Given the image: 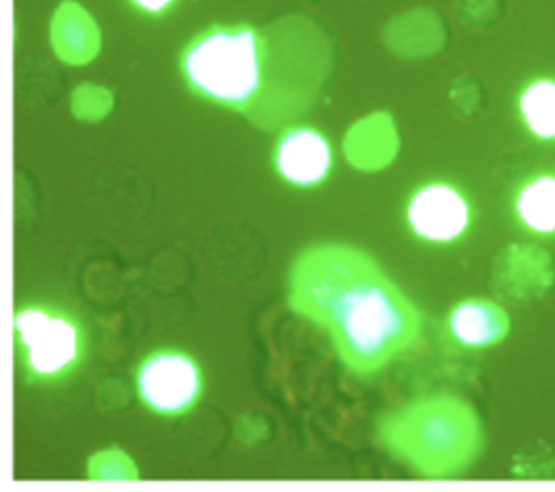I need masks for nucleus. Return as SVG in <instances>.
<instances>
[{"label":"nucleus","instance_id":"3","mask_svg":"<svg viewBox=\"0 0 555 492\" xmlns=\"http://www.w3.org/2000/svg\"><path fill=\"white\" fill-rule=\"evenodd\" d=\"M22 371L30 384H56L76 373L87 355L80 319L54 303H26L13 314Z\"/></svg>","mask_w":555,"mask_h":492},{"label":"nucleus","instance_id":"7","mask_svg":"<svg viewBox=\"0 0 555 492\" xmlns=\"http://www.w3.org/2000/svg\"><path fill=\"white\" fill-rule=\"evenodd\" d=\"M332 145L312 126H293L282 132L273 150L278 176L297 189H314L332 171Z\"/></svg>","mask_w":555,"mask_h":492},{"label":"nucleus","instance_id":"2","mask_svg":"<svg viewBox=\"0 0 555 492\" xmlns=\"http://www.w3.org/2000/svg\"><path fill=\"white\" fill-rule=\"evenodd\" d=\"M180 69L195 95L247 111L264 89V37L249 24H215L184 46Z\"/></svg>","mask_w":555,"mask_h":492},{"label":"nucleus","instance_id":"5","mask_svg":"<svg viewBox=\"0 0 555 492\" xmlns=\"http://www.w3.org/2000/svg\"><path fill=\"white\" fill-rule=\"evenodd\" d=\"M134 390L150 412L167 418L184 416L202 397V368L197 360L182 349H156L139 362Z\"/></svg>","mask_w":555,"mask_h":492},{"label":"nucleus","instance_id":"6","mask_svg":"<svg viewBox=\"0 0 555 492\" xmlns=\"http://www.w3.org/2000/svg\"><path fill=\"white\" fill-rule=\"evenodd\" d=\"M405 217L416 238L431 245H449L466 234L470 204L457 186L427 182L410 195Z\"/></svg>","mask_w":555,"mask_h":492},{"label":"nucleus","instance_id":"11","mask_svg":"<svg viewBox=\"0 0 555 492\" xmlns=\"http://www.w3.org/2000/svg\"><path fill=\"white\" fill-rule=\"evenodd\" d=\"M139 13L150 15V17H163L169 13L178 0H128Z\"/></svg>","mask_w":555,"mask_h":492},{"label":"nucleus","instance_id":"4","mask_svg":"<svg viewBox=\"0 0 555 492\" xmlns=\"http://www.w3.org/2000/svg\"><path fill=\"white\" fill-rule=\"evenodd\" d=\"M462 427L444 401L412 403L382 423V440L399 457L436 472L453 457Z\"/></svg>","mask_w":555,"mask_h":492},{"label":"nucleus","instance_id":"10","mask_svg":"<svg viewBox=\"0 0 555 492\" xmlns=\"http://www.w3.org/2000/svg\"><path fill=\"white\" fill-rule=\"evenodd\" d=\"M527 130L538 139H555V80L540 78L525 87L518 100Z\"/></svg>","mask_w":555,"mask_h":492},{"label":"nucleus","instance_id":"8","mask_svg":"<svg viewBox=\"0 0 555 492\" xmlns=\"http://www.w3.org/2000/svg\"><path fill=\"white\" fill-rule=\"evenodd\" d=\"M449 332L464 347L494 345L507 327L505 314L499 306L483 299L460 301L449 314Z\"/></svg>","mask_w":555,"mask_h":492},{"label":"nucleus","instance_id":"9","mask_svg":"<svg viewBox=\"0 0 555 492\" xmlns=\"http://www.w3.org/2000/svg\"><path fill=\"white\" fill-rule=\"evenodd\" d=\"M516 215L538 234H555V176L542 173L522 184L516 195Z\"/></svg>","mask_w":555,"mask_h":492},{"label":"nucleus","instance_id":"1","mask_svg":"<svg viewBox=\"0 0 555 492\" xmlns=\"http://www.w3.org/2000/svg\"><path fill=\"white\" fill-rule=\"evenodd\" d=\"M291 308L330 332L343 364L371 375L405 351L421 332V312L358 247H308L291 271Z\"/></svg>","mask_w":555,"mask_h":492}]
</instances>
